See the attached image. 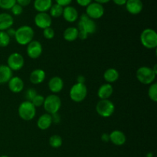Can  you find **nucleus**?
I'll return each instance as SVG.
<instances>
[{
	"mask_svg": "<svg viewBox=\"0 0 157 157\" xmlns=\"http://www.w3.org/2000/svg\"><path fill=\"white\" fill-rule=\"evenodd\" d=\"M78 38L81 40H85L89 35H93L97 31V24L94 20L89 18L85 13L82 14L79 18L78 24Z\"/></svg>",
	"mask_w": 157,
	"mask_h": 157,
	"instance_id": "nucleus-1",
	"label": "nucleus"
},
{
	"mask_svg": "<svg viewBox=\"0 0 157 157\" xmlns=\"http://www.w3.org/2000/svg\"><path fill=\"white\" fill-rule=\"evenodd\" d=\"M35 32L34 29L29 25H21L16 29L15 39L20 45H28L34 40Z\"/></svg>",
	"mask_w": 157,
	"mask_h": 157,
	"instance_id": "nucleus-2",
	"label": "nucleus"
},
{
	"mask_svg": "<svg viewBox=\"0 0 157 157\" xmlns=\"http://www.w3.org/2000/svg\"><path fill=\"white\" fill-rule=\"evenodd\" d=\"M140 42L147 49H155L157 47V33L153 29H145L141 32Z\"/></svg>",
	"mask_w": 157,
	"mask_h": 157,
	"instance_id": "nucleus-3",
	"label": "nucleus"
},
{
	"mask_svg": "<svg viewBox=\"0 0 157 157\" xmlns=\"http://www.w3.org/2000/svg\"><path fill=\"white\" fill-rule=\"evenodd\" d=\"M136 77L138 81L145 85H150L154 82L156 74L153 71L152 67L142 66L136 70Z\"/></svg>",
	"mask_w": 157,
	"mask_h": 157,
	"instance_id": "nucleus-4",
	"label": "nucleus"
},
{
	"mask_svg": "<svg viewBox=\"0 0 157 157\" xmlns=\"http://www.w3.org/2000/svg\"><path fill=\"white\" fill-rule=\"evenodd\" d=\"M61 100L57 94H52L44 98L43 107H44V110L48 114L52 115L58 113L59 110L61 109Z\"/></svg>",
	"mask_w": 157,
	"mask_h": 157,
	"instance_id": "nucleus-5",
	"label": "nucleus"
},
{
	"mask_svg": "<svg viewBox=\"0 0 157 157\" xmlns=\"http://www.w3.org/2000/svg\"><path fill=\"white\" fill-rule=\"evenodd\" d=\"M18 113L19 117L23 121H32L36 115V107L30 101H25L18 106Z\"/></svg>",
	"mask_w": 157,
	"mask_h": 157,
	"instance_id": "nucleus-6",
	"label": "nucleus"
},
{
	"mask_svg": "<svg viewBox=\"0 0 157 157\" xmlns=\"http://www.w3.org/2000/svg\"><path fill=\"white\" fill-rule=\"evenodd\" d=\"M87 95V87L85 84L76 83L70 89L69 96L71 101L75 103H81L85 100Z\"/></svg>",
	"mask_w": 157,
	"mask_h": 157,
	"instance_id": "nucleus-7",
	"label": "nucleus"
},
{
	"mask_svg": "<svg viewBox=\"0 0 157 157\" xmlns=\"http://www.w3.org/2000/svg\"><path fill=\"white\" fill-rule=\"evenodd\" d=\"M96 111L101 117H110L115 111L114 104L109 99L100 100L96 105Z\"/></svg>",
	"mask_w": 157,
	"mask_h": 157,
	"instance_id": "nucleus-8",
	"label": "nucleus"
},
{
	"mask_svg": "<svg viewBox=\"0 0 157 157\" xmlns=\"http://www.w3.org/2000/svg\"><path fill=\"white\" fill-rule=\"evenodd\" d=\"M25 64V59L22 55L18 52L12 53L7 59V64L6 65L13 71H20L22 69Z\"/></svg>",
	"mask_w": 157,
	"mask_h": 157,
	"instance_id": "nucleus-9",
	"label": "nucleus"
},
{
	"mask_svg": "<svg viewBox=\"0 0 157 157\" xmlns=\"http://www.w3.org/2000/svg\"><path fill=\"white\" fill-rule=\"evenodd\" d=\"M86 15L93 20L99 19L104 15V6L95 2H92L86 7Z\"/></svg>",
	"mask_w": 157,
	"mask_h": 157,
	"instance_id": "nucleus-10",
	"label": "nucleus"
},
{
	"mask_svg": "<svg viewBox=\"0 0 157 157\" xmlns=\"http://www.w3.org/2000/svg\"><path fill=\"white\" fill-rule=\"evenodd\" d=\"M43 52L42 44L37 40L31 41L26 48V53L32 59H37L41 55Z\"/></svg>",
	"mask_w": 157,
	"mask_h": 157,
	"instance_id": "nucleus-11",
	"label": "nucleus"
},
{
	"mask_svg": "<svg viewBox=\"0 0 157 157\" xmlns=\"http://www.w3.org/2000/svg\"><path fill=\"white\" fill-rule=\"evenodd\" d=\"M35 25L41 29H44L52 26V18L47 12H38L34 18Z\"/></svg>",
	"mask_w": 157,
	"mask_h": 157,
	"instance_id": "nucleus-12",
	"label": "nucleus"
},
{
	"mask_svg": "<svg viewBox=\"0 0 157 157\" xmlns=\"http://www.w3.org/2000/svg\"><path fill=\"white\" fill-rule=\"evenodd\" d=\"M48 89L52 94H57L60 93L64 88V81L58 76L52 77L48 81Z\"/></svg>",
	"mask_w": 157,
	"mask_h": 157,
	"instance_id": "nucleus-13",
	"label": "nucleus"
},
{
	"mask_svg": "<svg viewBox=\"0 0 157 157\" xmlns=\"http://www.w3.org/2000/svg\"><path fill=\"white\" fill-rule=\"evenodd\" d=\"M126 9L131 15H138L144 9V3L141 0H127L125 4Z\"/></svg>",
	"mask_w": 157,
	"mask_h": 157,
	"instance_id": "nucleus-14",
	"label": "nucleus"
},
{
	"mask_svg": "<svg viewBox=\"0 0 157 157\" xmlns=\"http://www.w3.org/2000/svg\"><path fill=\"white\" fill-rule=\"evenodd\" d=\"M62 16L66 21L70 23H74L79 18L78 12L77 9L74 6H67L64 7Z\"/></svg>",
	"mask_w": 157,
	"mask_h": 157,
	"instance_id": "nucleus-15",
	"label": "nucleus"
},
{
	"mask_svg": "<svg viewBox=\"0 0 157 157\" xmlns=\"http://www.w3.org/2000/svg\"><path fill=\"white\" fill-rule=\"evenodd\" d=\"M8 87L10 91L14 94L21 93L25 87V84L23 80L20 77L15 76L12 77L8 82Z\"/></svg>",
	"mask_w": 157,
	"mask_h": 157,
	"instance_id": "nucleus-16",
	"label": "nucleus"
},
{
	"mask_svg": "<svg viewBox=\"0 0 157 157\" xmlns=\"http://www.w3.org/2000/svg\"><path fill=\"white\" fill-rule=\"evenodd\" d=\"M110 141L115 146L121 147L125 144L127 142V136L124 134V132L119 130H113L111 133L109 134Z\"/></svg>",
	"mask_w": 157,
	"mask_h": 157,
	"instance_id": "nucleus-17",
	"label": "nucleus"
},
{
	"mask_svg": "<svg viewBox=\"0 0 157 157\" xmlns=\"http://www.w3.org/2000/svg\"><path fill=\"white\" fill-rule=\"evenodd\" d=\"M45 71L42 69L37 68L32 71L29 75V80L33 84H40L45 80Z\"/></svg>",
	"mask_w": 157,
	"mask_h": 157,
	"instance_id": "nucleus-18",
	"label": "nucleus"
},
{
	"mask_svg": "<svg viewBox=\"0 0 157 157\" xmlns=\"http://www.w3.org/2000/svg\"><path fill=\"white\" fill-rule=\"evenodd\" d=\"M14 24V18L12 15L7 12L0 13V31H6L12 27Z\"/></svg>",
	"mask_w": 157,
	"mask_h": 157,
	"instance_id": "nucleus-19",
	"label": "nucleus"
},
{
	"mask_svg": "<svg viewBox=\"0 0 157 157\" xmlns=\"http://www.w3.org/2000/svg\"><path fill=\"white\" fill-rule=\"evenodd\" d=\"M113 93V87L110 84L106 83L102 84L101 87L98 88V96L100 100H106L109 99L112 96Z\"/></svg>",
	"mask_w": 157,
	"mask_h": 157,
	"instance_id": "nucleus-20",
	"label": "nucleus"
},
{
	"mask_svg": "<svg viewBox=\"0 0 157 157\" xmlns=\"http://www.w3.org/2000/svg\"><path fill=\"white\" fill-rule=\"evenodd\" d=\"M52 115L48 113H44L38 117L37 121V127L41 130H46L50 128L52 125Z\"/></svg>",
	"mask_w": 157,
	"mask_h": 157,
	"instance_id": "nucleus-21",
	"label": "nucleus"
},
{
	"mask_svg": "<svg viewBox=\"0 0 157 157\" xmlns=\"http://www.w3.org/2000/svg\"><path fill=\"white\" fill-rule=\"evenodd\" d=\"M12 77V71L6 64H0V84L8 83Z\"/></svg>",
	"mask_w": 157,
	"mask_h": 157,
	"instance_id": "nucleus-22",
	"label": "nucleus"
},
{
	"mask_svg": "<svg viewBox=\"0 0 157 157\" xmlns=\"http://www.w3.org/2000/svg\"><path fill=\"white\" fill-rule=\"evenodd\" d=\"M52 5V0H35L33 6L38 12H47Z\"/></svg>",
	"mask_w": 157,
	"mask_h": 157,
	"instance_id": "nucleus-23",
	"label": "nucleus"
},
{
	"mask_svg": "<svg viewBox=\"0 0 157 157\" xmlns=\"http://www.w3.org/2000/svg\"><path fill=\"white\" fill-rule=\"evenodd\" d=\"M120 73L117 69L113 67L107 69L104 73V79L108 84H111L112 83H114L119 79Z\"/></svg>",
	"mask_w": 157,
	"mask_h": 157,
	"instance_id": "nucleus-24",
	"label": "nucleus"
},
{
	"mask_svg": "<svg viewBox=\"0 0 157 157\" xmlns=\"http://www.w3.org/2000/svg\"><path fill=\"white\" fill-rule=\"evenodd\" d=\"M78 29L77 27L71 26V27L67 28L63 32V38L65 41L68 42H72L75 41L78 38Z\"/></svg>",
	"mask_w": 157,
	"mask_h": 157,
	"instance_id": "nucleus-25",
	"label": "nucleus"
},
{
	"mask_svg": "<svg viewBox=\"0 0 157 157\" xmlns=\"http://www.w3.org/2000/svg\"><path fill=\"white\" fill-rule=\"evenodd\" d=\"M63 9H64V7L55 3L52 5L51 9H49V15L52 18H59L62 16Z\"/></svg>",
	"mask_w": 157,
	"mask_h": 157,
	"instance_id": "nucleus-26",
	"label": "nucleus"
},
{
	"mask_svg": "<svg viewBox=\"0 0 157 157\" xmlns=\"http://www.w3.org/2000/svg\"><path fill=\"white\" fill-rule=\"evenodd\" d=\"M49 145L52 147V148L58 149L60 148L61 147L63 144L62 138L58 134H54L52 136H50L49 138Z\"/></svg>",
	"mask_w": 157,
	"mask_h": 157,
	"instance_id": "nucleus-27",
	"label": "nucleus"
},
{
	"mask_svg": "<svg viewBox=\"0 0 157 157\" xmlns=\"http://www.w3.org/2000/svg\"><path fill=\"white\" fill-rule=\"evenodd\" d=\"M148 97L153 102L157 101V83L153 82V84H150L148 89Z\"/></svg>",
	"mask_w": 157,
	"mask_h": 157,
	"instance_id": "nucleus-28",
	"label": "nucleus"
},
{
	"mask_svg": "<svg viewBox=\"0 0 157 157\" xmlns=\"http://www.w3.org/2000/svg\"><path fill=\"white\" fill-rule=\"evenodd\" d=\"M11 38L6 31H0V48H6L10 44Z\"/></svg>",
	"mask_w": 157,
	"mask_h": 157,
	"instance_id": "nucleus-29",
	"label": "nucleus"
},
{
	"mask_svg": "<svg viewBox=\"0 0 157 157\" xmlns=\"http://www.w3.org/2000/svg\"><path fill=\"white\" fill-rule=\"evenodd\" d=\"M16 4V0H0V9L10 10Z\"/></svg>",
	"mask_w": 157,
	"mask_h": 157,
	"instance_id": "nucleus-30",
	"label": "nucleus"
},
{
	"mask_svg": "<svg viewBox=\"0 0 157 157\" xmlns=\"http://www.w3.org/2000/svg\"><path fill=\"white\" fill-rule=\"evenodd\" d=\"M44 97L43 96V95L38 94L33 98V100H32L31 102H32V104H33L35 107H41V106H43V104H44Z\"/></svg>",
	"mask_w": 157,
	"mask_h": 157,
	"instance_id": "nucleus-31",
	"label": "nucleus"
},
{
	"mask_svg": "<svg viewBox=\"0 0 157 157\" xmlns=\"http://www.w3.org/2000/svg\"><path fill=\"white\" fill-rule=\"evenodd\" d=\"M55 30H54L52 27H49V28H47V29H43V36H44V38H45V39H48V40L53 39V38H55Z\"/></svg>",
	"mask_w": 157,
	"mask_h": 157,
	"instance_id": "nucleus-32",
	"label": "nucleus"
},
{
	"mask_svg": "<svg viewBox=\"0 0 157 157\" xmlns=\"http://www.w3.org/2000/svg\"><path fill=\"white\" fill-rule=\"evenodd\" d=\"M37 94H38V93H37V90H35V88H29L26 90L25 93V101H30L31 102Z\"/></svg>",
	"mask_w": 157,
	"mask_h": 157,
	"instance_id": "nucleus-33",
	"label": "nucleus"
},
{
	"mask_svg": "<svg viewBox=\"0 0 157 157\" xmlns=\"http://www.w3.org/2000/svg\"><path fill=\"white\" fill-rule=\"evenodd\" d=\"M10 10L12 12V15H15V16H18V15H21V13L23 12V7H21V6L16 3Z\"/></svg>",
	"mask_w": 157,
	"mask_h": 157,
	"instance_id": "nucleus-34",
	"label": "nucleus"
},
{
	"mask_svg": "<svg viewBox=\"0 0 157 157\" xmlns=\"http://www.w3.org/2000/svg\"><path fill=\"white\" fill-rule=\"evenodd\" d=\"M55 1L56 4L59 5V6H62V7H65V6H70L72 0H55Z\"/></svg>",
	"mask_w": 157,
	"mask_h": 157,
	"instance_id": "nucleus-35",
	"label": "nucleus"
},
{
	"mask_svg": "<svg viewBox=\"0 0 157 157\" xmlns=\"http://www.w3.org/2000/svg\"><path fill=\"white\" fill-rule=\"evenodd\" d=\"M93 0H76L77 3L81 7H87L88 5H90L92 2Z\"/></svg>",
	"mask_w": 157,
	"mask_h": 157,
	"instance_id": "nucleus-36",
	"label": "nucleus"
},
{
	"mask_svg": "<svg viewBox=\"0 0 157 157\" xmlns=\"http://www.w3.org/2000/svg\"><path fill=\"white\" fill-rule=\"evenodd\" d=\"M32 0H16V3L21 6V7H25L30 5Z\"/></svg>",
	"mask_w": 157,
	"mask_h": 157,
	"instance_id": "nucleus-37",
	"label": "nucleus"
},
{
	"mask_svg": "<svg viewBox=\"0 0 157 157\" xmlns=\"http://www.w3.org/2000/svg\"><path fill=\"white\" fill-rule=\"evenodd\" d=\"M52 123L54 124H59L61 122V117L58 114V113H55V114L52 115Z\"/></svg>",
	"mask_w": 157,
	"mask_h": 157,
	"instance_id": "nucleus-38",
	"label": "nucleus"
},
{
	"mask_svg": "<svg viewBox=\"0 0 157 157\" xmlns=\"http://www.w3.org/2000/svg\"><path fill=\"white\" fill-rule=\"evenodd\" d=\"M6 32V33L8 34V35L10 37V38H12V37H15L16 29H13L12 27H11V28H9V29H7Z\"/></svg>",
	"mask_w": 157,
	"mask_h": 157,
	"instance_id": "nucleus-39",
	"label": "nucleus"
},
{
	"mask_svg": "<svg viewBox=\"0 0 157 157\" xmlns=\"http://www.w3.org/2000/svg\"><path fill=\"white\" fill-rule=\"evenodd\" d=\"M112 1H113V2H114V4H116L117 6H125L127 0H112Z\"/></svg>",
	"mask_w": 157,
	"mask_h": 157,
	"instance_id": "nucleus-40",
	"label": "nucleus"
},
{
	"mask_svg": "<svg viewBox=\"0 0 157 157\" xmlns=\"http://www.w3.org/2000/svg\"><path fill=\"white\" fill-rule=\"evenodd\" d=\"M101 140L104 141V142H109L110 141L109 134H107V133H103L101 135Z\"/></svg>",
	"mask_w": 157,
	"mask_h": 157,
	"instance_id": "nucleus-41",
	"label": "nucleus"
},
{
	"mask_svg": "<svg viewBox=\"0 0 157 157\" xmlns=\"http://www.w3.org/2000/svg\"><path fill=\"white\" fill-rule=\"evenodd\" d=\"M77 83H80V84H84L85 83V78L83 75H79L77 78Z\"/></svg>",
	"mask_w": 157,
	"mask_h": 157,
	"instance_id": "nucleus-42",
	"label": "nucleus"
},
{
	"mask_svg": "<svg viewBox=\"0 0 157 157\" xmlns=\"http://www.w3.org/2000/svg\"><path fill=\"white\" fill-rule=\"evenodd\" d=\"M94 1L95 2L99 3V4L104 5V4H106V3H108L109 2L111 1V0H94Z\"/></svg>",
	"mask_w": 157,
	"mask_h": 157,
	"instance_id": "nucleus-43",
	"label": "nucleus"
},
{
	"mask_svg": "<svg viewBox=\"0 0 157 157\" xmlns=\"http://www.w3.org/2000/svg\"><path fill=\"white\" fill-rule=\"evenodd\" d=\"M147 157H153V153H148L147 155Z\"/></svg>",
	"mask_w": 157,
	"mask_h": 157,
	"instance_id": "nucleus-44",
	"label": "nucleus"
},
{
	"mask_svg": "<svg viewBox=\"0 0 157 157\" xmlns=\"http://www.w3.org/2000/svg\"><path fill=\"white\" fill-rule=\"evenodd\" d=\"M0 157H9V156H6V155H2V156H1Z\"/></svg>",
	"mask_w": 157,
	"mask_h": 157,
	"instance_id": "nucleus-45",
	"label": "nucleus"
}]
</instances>
